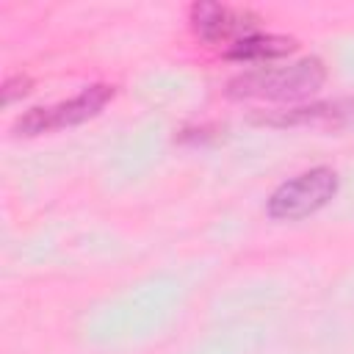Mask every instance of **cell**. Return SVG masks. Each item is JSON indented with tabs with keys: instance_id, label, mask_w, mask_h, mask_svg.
<instances>
[{
	"instance_id": "6da1fadb",
	"label": "cell",
	"mask_w": 354,
	"mask_h": 354,
	"mask_svg": "<svg viewBox=\"0 0 354 354\" xmlns=\"http://www.w3.org/2000/svg\"><path fill=\"white\" fill-rule=\"evenodd\" d=\"M326 80L321 58L307 55L290 64H260L227 83V94L238 100H299L318 91Z\"/></svg>"
},
{
	"instance_id": "7a4b0ae2",
	"label": "cell",
	"mask_w": 354,
	"mask_h": 354,
	"mask_svg": "<svg viewBox=\"0 0 354 354\" xmlns=\"http://www.w3.org/2000/svg\"><path fill=\"white\" fill-rule=\"evenodd\" d=\"M340 177L335 169L329 166H313L296 177H288L285 183H279L268 202H266V213L274 221H299L313 216L315 210H321L324 205L332 202V196L337 194Z\"/></svg>"
},
{
	"instance_id": "3957f363",
	"label": "cell",
	"mask_w": 354,
	"mask_h": 354,
	"mask_svg": "<svg viewBox=\"0 0 354 354\" xmlns=\"http://www.w3.org/2000/svg\"><path fill=\"white\" fill-rule=\"evenodd\" d=\"M111 97H113V86H108V83H91V86L80 88L69 100H61L55 105H39V108L25 111L14 122V133L17 136H39V133H50V130L80 124V122L91 119L94 113H100Z\"/></svg>"
},
{
	"instance_id": "277c9868",
	"label": "cell",
	"mask_w": 354,
	"mask_h": 354,
	"mask_svg": "<svg viewBox=\"0 0 354 354\" xmlns=\"http://www.w3.org/2000/svg\"><path fill=\"white\" fill-rule=\"evenodd\" d=\"M191 28L196 30L199 39H205L207 44H224V50L235 41H241L243 36L257 30V17L252 11H241V8H230L224 3H213V0H199L191 6L188 11Z\"/></svg>"
},
{
	"instance_id": "5b68a950",
	"label": "cell",
	"mask_w": 354,
	"mask_h": 354,
	"mask_svg": "<svg viewBox=\"0 0 354 354\" xmlns=\"http://www.w3.org/2000/svg\"><path fill=\"white\" fill-rule=\"evenodd\" d=\"M257 122L274 124V127H293V124H337V122H354V100H326L313 105H299L288 111L260 113Z\"/></svg>"
},
{
	"instance_id": "8992f818",
	"label": "cell",
	"mask_w": 354,
	"mask_h": 354,
	"mask_svg": "<svg viewBox=\"0 0 354 354\" xmlns=\"http://www.w3.org/2000/svg\"><path fill=\"white\" fill-rule=\"evenodd\" d=\"M293 50H296L293 39L279 36V33H260V30H254V33L243 36L241 41L230 44L224 50V55L232 58V61H243V64H257L260 66V64H271V61H277V58H282V55H288Z\"/></svg>"
},
{
	"instance_id": "52a82bcc",
	"label": "cell",
	"mask_w": 354,
	"mask_h": 354,
	"mask_svg": "<svg viewBox=\"0 0 354 354\" xmlns=\"http://www.w3.org/2000/svg\"><path fill=\"white\" fill-rule=\"evenodd\" d=\"M28 88H30V77L28 75H11V77H6V83H3V102L11 105L17 97H25Z\"/></svg>"
}]
</instances>
